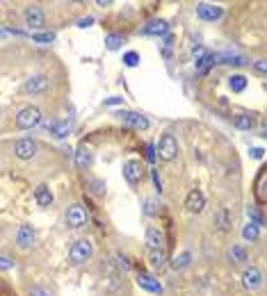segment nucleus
<instances>
[{"label":"nucleus","instance_id":"f257e3e1","mask_svg":"<svg viewBox=\"0 0 267 296\" xmlns=\"http://www.w3.org/2000/svg\"><path fill=\"white\" fill-rule=\"evenodd\" d=\"M41 123V112L37 107H26L18 112L16 116V125L21 130H30V128H37V125Z\"/></svg>","mask_w":267,"mask_h":296},{"label":"nucleus","instance_id":"f03ea898","mask_svg":"<svg viewBox=\"0 0 267 296\" xmlns=\"http://www.w3.org/2000/svg\"><path fill=\"white\" fill-rule=\"evenodd\" d=\"M158 155H160V159H164V162H172V159L178 155V144L172 134H162V137H160Z\"/></svg>","mask_w":267,"mask_h":296},{"label":"nucleus","instance_id":"7ed1b4c3","mask_svg":"<svg viewBox=\"0 0 267 296\" xmlns=\"http://www.w3.org/2000/svg\"><path fill=\"white\" fill-rule=\"evenodd\" d=\"M69 258H71L74 264H82V262H87L91 258V241L89 239H78L76 244L71 246Z\"/></svg>","mask_w":267,"mask_h":296},{"label":"nucleus","instance_id":"20e7f679","mask_svg":"<svg viewBox=\"0 0 267 296\" xmlns=\"http://www.w3.org/2000/svg\"><path fill=\"white\" fill-rule=\"evenodd\" d=\"M119 121L121 123H126L128 128H135V130H147L149 128V119L142 114H137V112H119Z\"/></svg>","mask_w":267,"mask_h":296},{"label":"nucleus","instance_id":"39448f33","mask_svg":"<svg viewBox=\"0 0 267 296\" xmlns=\"http://www.w3.org/2000/svg\"><path fill=\"white\" fill-rule=\"evenodd\" d=\"M23 18H26V25L30 28V30H37V28L43 25V12H41L39 5H30V7H26Z\"/></svg>","mask_w":267,"mask_h":296},{"label":"nucleus","instance_id":"423d86ee","mask_svg":"<svg viewBox=\"0 0 267 296\" xmlns=\"http://www.w3.org/2000/svg\"><path fill=\"white\" fill-rule=\"evenodd\" d=\"M124 178L130 182V185H137L142 180V162L139 159H128L124 164Z\"/></svg>","mask_w":267,"mask_h":296},{"label":"nucleus","instance_id":"0eeeda50","mask_svg":"<svg viewBox=\"0 0 267 296\" xmlns=\"http://www.w3.org/2000/svg\"><path fill=\"white\" fill-rule=\"evenodd\" d=\"M66 223L69 228H82L87 223V212L82 210V205H71L66 210Z\"/></svg>","mask_w":267,"mask_h":296},{"label":"nucleus","instance_id":"6e6552de","mask_svg":"<svg viewBox=\"0 0 267 296\" xmlns=\"http://www.w3.org/2000/svg\"><path fill=\"white\" fill-rule=\"evenodd\" d=\"M14 153H16L18 159H30L37 153V144L32 139H18L16 146H14Z\"/></svg>","mask_w":267,"mask_h":296},{"label":"nucleus","instance_id":"1a4fd4ad","mask_svg":"<svg viewBox=\"0 0 267 296\" xmlns=\"http://www.w3.org/2000/svg\"><path fill=\"white\" fill-rule=\"evenodd\" d=\"M260 283H263V274H260V269H256V266L245 269V274H242V285H245L247 289H258Z\"/></svg>","mask_w":267,"mask_h":296},{"label":"nucleus","instance_id":"9d476101","mask_svg":"<svg viewBox=\"0 0 267 296\" xmlns=\"http://www.w3.org/2000/svg\"><path fill=\"white\" fill-rule=\"evenodd\" d=\"M197 14L203 21H215V18L222 16V7L210 5V3H201V5H197Z\"/></svg>","mask_w":267,"mask_h":296},{"label":"nucleus","instance_id":"9b49d317","mask_svg":"<svg viewBox=\"0 0 267 296\" xmlns=\"http://www.w3.org/2000/svg\"><path fill=\"white\" fill-rule=\"evenodd\" d=\"M137 285L142 289H147V292H151V294H160V292H162V285H160V280H155L151 274H139L137 276Z\"/></svg>","mask_w":267,"mask_h":296},{"label":"nucleus","instance_id":"f8f14e48","mask_svg":"<svg viewBox=\"0 0 267 296\" xmlns=\"http://www.w3.org/2000/svg\"><path fill=\"white\" fill-rule=\"evenodd\" d=\"M147 246H149V251L164 249V235L158 230V228H149L147 230Z\"/></svg>","mask_w":267,"mask_h":296},{"label":"nucleus","instance_id":"ddd939ff","mask_svg":"<svg viewBox=\"0 0 267 296\" xmlns=\"http://www.w3.org/2000/svg\"><path fill=\"white\" fill-rule=\"evenodd\" d=\"M16 241H18V246H21V249L32 246V241H35V230H32V226L23 223V226L18 228V232H16Z\"/></svg>","mask_w":267,"mask_h":296},{"label":"nucleus","instance_id":"4468645a","mask_svg":"<svg viewBox=\"0 0 267 296\" xmlns=\"http://www.w3.org/2000/svg\"><path fill=\"white\" fill-rule=\"evenodd\" d=\"M23 89H26L28 94H39V91H46L48 89V80L43 75H32L30 80H26Z\"/></svg>","mask_w":267,"mask_h":296},{"label":"nucleus","instance_id":"2eb2a0df","mask_svg":"<svg viewBox=\"0 0 267 296\" xmlns=\"http://www.w3.org/2000/svg\"><path fill=\"white\" fill-rule=\"evenodd\" d=\"M203 205H206V198H203V194L199 192V189H192L190 192V196H187V201H185V207L190 212H201L203 210Z\"/></svg>","mask_w":267,"mask_h":296},{"label":"nucleus","instance_id":"dca6fc26","mask_svg":"<svg viewBox=\"0 0 267 296\" xmlns=\"http://www.w3.org/2000/svg\"><path fill=\"white\" fill-rule=\"evenodd\" d=\"M89 164H91V148L87 146V144H82V146H78V150H76V167L87 169Z\"/></svg>","mask_w":267,"mask_h":296},{"label":"nucleus","instance_id":"f3484780","mask_svg":"<svg viewBox=\"0 0 267 296\" xmlns=\"http://www.w3.org/2000/svg\"><path fill=\"white\" fill-rule=\"evenodd\" d=\"M35 198H37V203L41 207H48L53 203V192H51V187L48 185H39L35 189Z\"/></svg>","mask_w":267,"mask_h":296},{"label":"nucleus","instance_id":"a211bd4d","mask_svg":"<svg viewBox=\"0 0 267 296\" xmlns=\"http://www.w3.org/2000/svg\"><path fill=\"white\" fill-rule=\"evenodd\" d=\"M149 262L155 271H162L164 269V262H167V255H164V249L160 251H149Z\"/></svg>","mask_w":267,"mask_h":296},{"label":"nucleus","instance_id":"6ab92c4d","mask_svg":"<svg viewBox=\"0 0 267 296\" xmlns=\"http://www.w3.org/2000/svg\"><path fill=\"white\" fill-rule=\"evenodd\" d=\"M233 125H235L237 130H251V128H254V116L237 114V116H233Z\"/></svg>","mask_w":267,"mask_h":296},{"label":"nucleus","instance_id":"aec40b11","mask_svg":"<svg viewBox=\"0 0 267 296\" xmlns=\"http://www.w3.org/2000/svg\"><path fill=\"white\" fill-rule=\"evenodd\" d=\"M265 185H267V171H265V169H260L258 180H256V196H258V201H260V203H265V198H267V194H265Z\"/></svg>","mask_w":267,"mask_h":296},{"label":"nucleus","instance_id":"412c9836","mask_svg":"<svg viewBox=\"0 0 267 296\" xmlns=\"http://www.w3.org/2000/svg\"><path fill=\"white\" fill-rule=\"evenodd\" d=\"M142 32H144V35L160 37V35H164V32H167V23H164V21H151Z\"/></svg>","mask_w":267,"mask_h":296},{"label":"nucleus","instance_id":"4be33fe9","mask_svg":"<svg viewBox=\"0 0 267 296\" xmlns=\"http://www.w3.org/2000/svg\"><path fill=\"white\" fill-rule=\"evenodd\" d=\"M48 128H51V132L55 134L57 139H64L66 134H69V130H71V123H69V121H64V123H51Z\"/></svg>","mask_w":267,"mask_h":296},{"label":"nucleus","instance_id":"5701e85b","mask_svg":"<svg viewBox=\"0 0 267 296\" xmlns=\"http://www.w3.org/2000/svg\"><path fill=\"white\" fill-rule=\"evenodd\" d=\"M190 260H192L190 251H183V253H181V255H176V260L172 262V269H174V271L185 269V266H190Z\"/></svg>","mask_w":267,"mask_h":296},{"label":"nucleus","instance_id":"b1692460","mask_svg":"<svg viewBox=\"0 0 267 296\" xmlns=\"http://www.w3.org/2000/svg\"><path fill=\"white\" fill-rule=\"evenodd\" d=\"M229 85H231L233 91H237V94H240V91L247 89V77L245 75H231L229 77Z\"/></svg>","mask_w":267,"mask_h":296},{"label":"nucleus","instance_id":"393cba45","mask_svg":"<svg viewBox=\"0 0 267 296\" xmlns=\"http://www.w3.org/2000/svg\"><path fill=\"white\" fill-rule=\"evenodd\" d=\"M258 232H260V228L256 226V223H247L245 230H242V237H245L247 241H254L256 237H258Z\"/></svg>","mask_w":267,"mask_h":296},{"label":"nucleus","instance_id":"a878e982","mask_svg":"<svg viewBox=\"0 0 267 296\" xmlns=\"http://www.w3.org/2000/svg\"><path fill=\"white\" fill-rule=\"evenodd\" d=\"M121 43H124V37L121 35H108L105 37V46H108V50H119Z\"/></svg>","mask_w":267,"mask_h":296},{"label":"nucleus","instance_id":"bb28decb","mask_svg":"<svg viewBox=\"0 0 267 296\" xmlns=\"http://www.w3.org/2000/svg\"><path fill=\"white\" fill-rule=\"evenodd\" d=\"M229 255H231L233 262H245L247 260V253H245V249H242V246H233Z\"/></svg>","mask_w":267,"mask_h":296},{"label":"nucleus","instance_id":"cd10ccee","mask_svg":"<svg viewBox=\"0 0 267 296\" xmlns=\"http://www.w3.org/2000/svg\"><path fill=\"white\" fill-rule=\"evenodd\" d=\"M32 39H35V41H39V43H51L53 39H55V35H53V32H35V35H32Z\"/></svg>","mask_w":267,"mask_h":296},{"label":"nucleus","instance_id":"c85d7f7f","mask_svg":"<svg viewBox=\"0 0 267 296\" xmlns=\"http://www.w3.org/2000/svg\"><path fill=\"white\" fill-rule=\"evenodd\" d=\"M247 214H249L251 223H256V226H263V214H260L256 207H249V210H247Z\"/></svg>","mask_w":267,"mask_h":296},{"label":"nucleus","instance_id":"c756f323","mask_svg":"<svg viewBox=\"0 0 267 296\" xmlns=\"http://www.w3.org/2000/svg\"><path fill=\"white\" fill-rule=\"evenodd\" d=\"M217 223H220V230H229V212L220 210V214H217Z\"/></svg>","mask_w":267,"mask_h":296},{"label":"nucleus","instance_id":"7c9ffc66","mask_svg":"<svg viewBox=\"0 0 267 296\" xmlns=\"http://www.w3.org/2000/svg\"><path fill=\"white\" fill-rule=\"evenodd\" d=\"M91 194H94V196H103V194H105V182L103 180H91Z\"/></svg>","mask_w":267,"mask_h":296},{"label":"nucleus","instance_id":"2f4dec72","mask_svg":"<svg viewBox=\"0 0 267 296\" xmlns=\"http://www.w3.org/2000/svg\"><path fill=\"white\" fill-rule=\"evenodd\" d=\"M137 62H139L137 52H126V55H124V64L130 66V69H133V66H137Z\"/></svg>","mask_w":267,"mask_h":296},{"label":"nucleus","instance_id":"473e14b6","mask_svg":"<svg viewBox=\"0 0 267 296\" xmlns=\"http://www.w3.org/2000/svg\"><path fill=\"white\" fill-rule=\"evenodd\" d=\"M144 205H147V207H144V212H147V214H149V217L158 214V203H155V201H153V198H149V201H147V203H144Z\"/></svg>","mask_w":267,"mask_h":296},{"label":"nucleus","instance_id":"72a5a7b5","mask_svg":"<svg viewBox=\"0 0 267 296\" xmlns=\"http://www.w3.org/2000/svg\"><path fill=\"white\" fill-rule=\"evenodd\" d=\"M12 266H14L12 260H9V258H3V255H0V269L7 271V269H12Z\"/></svg>","mask_w":267,"mask_h":296},{"label":"nucleus","instance_id":"f704fd0d","mask_svg":"<svg viewBox=\"0 0 267 296\" xmlns=\"http://www.w3.org/2000/svg\"><path fill=\"white\" fill-rule=\"evenodd\" d=\"M30 296H51V292H48V289H41V287H35L30 292Z\"/></svg>","mask_w":267,"mask_h":296},{"label":"nucleus","instance_id":"c9c22d12","mask_svg":"<svg viewBox=\"0 0 267 296\" xmlns=\"http://www.w3.org/2000/svg\"><path fill=\"white\" fill-rule=\"evenodd\" d=\"M91 23H94V18L87 16V18H82V21H78V28H89Z\"/></svg>","mask_w":267,"mask_h":296},{"label":"nucleus","instance_id":"e433bc0d","mask_svg":"<svg viewBox=\"0 0 267 296\" xmlns=\"http://www.w3.org/2000/svg\"><path fill=\"white\" fill-rule=\"evenodd\" d=\"M265 155V150L263 148H251V157H256V159H260Z\"/></svg>","mask_w":267,"mask_h":296},{"label":"nucleus","instance_id":"4c0bfd02","mask_svg":"<svg viewBox=\"0 0 267 296\" xmlns=\"http://www.w3.org/2000/svg\"><path fill=\"white\" fill-rule=\"evenodd\" d=\"M147 159H149V162H155V148L153 146L147 148Z\"/></svg>","mask_w":267,"mask_h":296},{"label":"nucleus","instance_id":"58836bf2","mask_svg":"<svg viewBox=\"0 0 267 296\" xmlns=\"http://www.w3.org/2000/svg\"><path fill=\"white\" fill-rule=\"evenodd\" d=\"M119 103H124V100L116 98V96H112V98H105V105H119Z\"/></svg>","mask_w":267,"mask_h":296},{"label":"nucleus","instance_id":"ea45409f","mask_svg":"<svg viewBox=\"0 0 267 296\" xmlns=\"http://www.w3.org/2000/svg\"><path fill=\"white\" fill-rule=\"evenodd\" d=\"M256 71H258V73H265V62H258V64H256Z\"/></svg>","mask_w":267,"mask_h":296}]
</instances>
